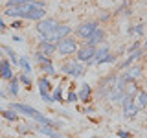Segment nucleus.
<instances>
[{
	"label": "nucleus",
	"instance_id": "nucleus-14",
	"mask_svg": "<svg viewBox=\"0 0 147 138\" xmlns=\"http://www.w3.org/2000/svg\"><path fill=\"white\" fill-rule=\"evenodd\" d=\"M76 66H77V61L76 59H70V61H64L63 64H61V70L63 74H66V76H70V77H74V72H76Z\"/></svg>",
	"mask_w": 147,
	"mask_h": 138
},
{
	"label": "nucleus",
	"instance_id": "nucleus-39",
	"mask_svg": "<svg viewBox=\"0 0 147 138\" xmlns=\"http://www.w3.org/2000/svg\"><path fill=\"white\" fill-rule=\"evenodd\" d=\"M0 138H4V136H0Z\"/></svg>",
	"mask_w": 147,
	"mask_h": 138
},
{
	"label": "nucleus",
	"instance_id": "nucleus-37",
	"mask_svg": "<svg viewBox=\"0 0 147 138\" xmlns=\"http://www.w3.org/2000/svg\"><path fill=\"white\" fill-rule=\"evenodd\" d=\"M0 98H6V92L4 90H0Z\"/></svg>",
	"mask_w": 147,
	"mask_h": 138
},
{
	"label": "nucleus",
	"instance_id": "nucleus-27",
	"mask_svg": "<svg viewBox=\"0 0 147 138\" xmlns=\"http://www.w3.org/2000/svg\"><path fill=\"white\" fill-rule=\"evenodd\" d=\"M132 33H136L138 37H144V24L138 22L136 26H132Z\"/></svg>",
	"mask_w": 147,
	"mask_h": 138
},
{
	"label": "nucleus",
	"instance_id": "nucleus-15",
	"mask_svg": "<svg viewBox=\"0 0 147 138\" xmlns=\"http://www.w3.org/2000/svg\"><path fill=\"white\" fill-rule=\"evenodd\" d=\"M138 90H140V81H134V79L125 83V87H123V92H125L127 96H132V98L138 94Z\"/></svg>",
	"mask_w": 147,
	"mask_h": 138
},
{
	"label": "nucleus",
	"instance_id": "nucleus-7",
	"mask_svg": "<svg viewBox=\"0 0 147 138\" xmlns=\"http://www.w3.org/2000/svg\"><path fill=\"white\" fill-rule=\"evenodd\" d=\"M30 127L35 129V131H39L40 135L50 136V138H63V135L59 131H55V129H52V127H46V125H40V123H30Z\"/></svg>",
	"mask_w": 147,
	"mask_h": 138
},
{
	"label": "nucleus",
	"instance_id": "nucleus-36",
	"mask_svg": "<svg viewBox=\"0 0 147 138\" xmlns=\"http://www.w3.org/2000/svg\"><path fill=\"white\" fill-rule=\"evenodd\" d=\"M11 39H13V41H17V43H20V41H22V37H20V35H13Z\"/></svg>",
	"mask_w": 147,
	"mask_h": 138
},
{
	"label": "nucleus",
	"instance_id": "nucleus-6",
	"mask_svg": "<svg viewBox=\"0 0 147 138\" xmlns=\"http://www.w3.org/2000/svg\"><path fill=\"white\" fill-rule=\"evenodd\" d=\"M105 37H107V33H105V30H101V28H98V30L92 33L88 39L81 41V46H92V48H98L99 44H105Z\"/></svg>",
	"mask_w": 147,
	"mask_h": 138
},
{
	"label": "nucleus",
	"instance_id": "nucleus-29",
	"mask_svg": "<svg viewBox=\"0 0 147 138\" xmlns=\"http://www.w3.org/2000/svg\"><path fill=\"white\" fill-rule=\"evenodd\" d=\"M66 101H68V103H76V101H79V99H77V92H74V89H72L70 92H68V98H66Z\"/></svg>",
	"mask_w": 147,
	"mask_h": 138
},
{
	"label": "nucleus",
	"instance_id": "nucleus-35",
	"mask_svg": "<svg viewBox=\"0 0 147 138\" xmlns=\"http://www.w3.org/2000/svg\"><path fill=\"white\" fill-rule=\"evenodd\" d=\"M6 28H7V26H6V22H4V18L0 17V33H4V31H6Z\"/></svg>",
	"mask_w": 147,
	"mask_h": 138
},
{
	"label": "nucleus",
	"instance_id": "nucleus-34",
	"mask_svg": "<svg viewBox=\"0 0 147 138\" xmlns=\"http://www.w3.org/2000/svg\"><path fill=\"white\" fill-rule=\"evenodd\" d=\"M107 20H110V13H103V15L99 17L98 22H107Z\"/></svg>",
	"mask_w": 147,
	"mask_h": 138
},
{
	"label": "nucleus",
	"instance_id": "nucleus-40",
	"mask_svg": "<svg viewBox=\"0 0 147 138\" xmlns=\"http://www.w3.org/2000/svg\"><path fill=\"white\" fill-rule=\"evenodd\" d=\"M99 138H101V136H99Z\"/></svg>",
	"mask_w": 147,
	"mask_h": 138
},
{
	"label": "nucleus",
	"instance_id": "nucleus-1",
	"mask_svg": "<svg viewBox=\"0 0 147 138\" xmlns=\"http://www.w3.org/2000/svg\"><path fill=\"white\" fill-rule=\"evenodd\" d=\"M57 50H55V53L63 55V57H68V55H74L77 52V48H79V44H77V39H74V37H64V39H61L57 44Z\"/></svg>",
	"mask_w": 147,
	"mask_h": 138
},
{
	"label": "nucleus",
	"instance_id": "nucleus-4",
	"mask_svg": "<svg viewBox=\"0 0 147 138\" xmlns=\"http://www.w3.org/2000/svg\"><path fill=\"white\" fill-rule=\"evenodd\" d=\"M61 22L57 20V18H53V17H44L42 20H39L37 22V31H39L40 35H46V33H52V31L57 28Z\"/></svg>",
	"mask_w": 147,
	"mask_h": 138
},
{
	"label": "nucleus",
	"instance_id": "nucleus-33",
	"mask_svg": "<svg viewBox=\"0 0 147 138\" xmlns=\"http://www.w3.org/2000/svg\"><path fill=\"white\" fill-rule=\"evenodd\" d=\"M132 135L131 133H127V131H118V138H131Z\"/></svg>",
	"mask_w": 147,
	"mask_h": 138
},
{
	"label": "nucleus",
	"instance_id": "nucleus-9",
	"mask_svg": "<svg viewBox=\"0 0 147 138\" xmlns=\"http://www.w3.org/2000/svg\"><path fill=\"white\" fill-rule=\"evenodd\" d=\"M127 74L131 79H134V81H140L142 79V76H144V64L142 63H138V64H132V66H129L127 70H123Z\"/></svg>",
	"mask_w": 147,
	"mask_h": 138
},
{
	"label": "nucleus",
	"instance_id": "nucleus-22",
	"mask_svg": "<svg viewBox=\"0 0 147 138\" xmlns=\"http://www.w3.org/2000/svg\"><path fill=\"white\" fill-rule=\"evenodd\" d=\"M35 61L39 64H53L52 63V57H48V55L40 53V52H35Z\"/></svg>",
	"mask_w": 147,
	"mask_h": 138
},
{
	"label": "nucleus",
	"instance_id": "nucleus-3",
	"mask_svg": "<svg viewBox=\"0 0 147 138\" xmlns=\"http://www.w3.org/2000/svg\"><path fill=\"white\" fill-rule=\"evenodd\" d=\"M31 11V6L30 2L28 4H20V6H6L4 9V15L6 17H13V18H26V15Z\"/></svg>",
	"mask_w": 147,
	"mask_h": 138
},
{
	"label": "nucleus",
	"instance_id": "nucleus-31",
	"mask_svg": "<svg viewBox=\"0 0 147 138\" xmlns=\"http://www.w3.org/2000/svg\"><path fill=\"white\" fill-rule=\"evenodd\" d=\"M40 98H42V101H46V103H53L52 96H50V92H40Z\"/></svg>",
	"mask_w": 147,
	"mask_h": 138
},
{
	"label": "nucleus",
	"instance_id": "nucleus-8",
	"mask_svg": "<svg viewBox=\"0 0 147 138\" xmlns=\"http://www.w3.org/2000/svg\"><path fill=\"white\" fill-rule=\"evenodd\" d=\"M0 79H4V81L13 79V70H11L9 59H0Z\"/></svg>",
	"mask_w": 147,
	"mask_h": 138
},
{
	"label": "nucleus",
	"instance_id": "nucleus-11",
	"mask_svg": "<svg viewBox=\"0 0 147 138\" xmlns=\"http://www.w3.org/2000/svg\"><path fill=\"white\" fill-rule=\"evenodd\" d=\"M55 50H57V46H55L53 43H46V41H42V43H39L35 52H40V53L48 55V57H52V55L55 53Z\"/></svg>",
	"mask_w": 147,
	"mask_h": 138
},
{
	"label": "nucleus",
	"instance_id": "nucleus-26",
	"mask_svg": "<svg viewBox=\"0 0 147 138\" xmlns=\"http://www.w3.org/2000/svg\"><path fill=\"white\" fill-rule=\"evenodd\" d=\"M116 59H118V53H112L110 52L107 57L103 59V61H101V64H110V63H116Z\"/></svg>",
	"mask_w": 147,
	"mask_h": 138
},
{
	"label": "nucleus",
	"instance_id": "nucleus-19",
	"mask_svg": "<svg viewBox=\"0 0 147 138\" xmlns=\"http://www.w3.org/2000/svg\"><path fill=\"white\" fill-rule=\"evenodd\" d=\"M0 116H4L7 122H18V114L11 109H0Z\"/></svg>",
	"mask_w": 147,
	"mask_h": 138
},
{
	"label": "nucleus",
	"instance_id": "nucleus-18",
	"mask_svg": "<svg viewBox=\"0 0 147 138\" xmlns=\"http://www.w3.org/2000/svg\"><path fill=\"white\" fill-rule=\"evenodd\" d=\"M134 98H138V105H136L138 110H144V109L147 107V92H145L144 89H140Z\"/></svg>",
	"mask_w": 147,
	"mask_h": 138
},
{
	"label": "nucleus",
	"instance_id": "nucleus-20",
	"mask_svg": "<svg viewBox=\"0 0 147 138\" xmlns=\"http://www.w3.org/2000/svg\"><path fill=\"white\" fill-rule=\"evenodd\" d=\"M39 66H40V72L44 74V77H48V76H52V77H57V72H55L53 64H39Z\"/></svg>",
	"mask_w": 147,
	"mask_h": 138
},
{
	"label": "nucleus",
	"instance_id": "nucleus-10",
	"mask_svg": "<svg viewBox=\"0 0 147 138\" xmlns=\"http://www.w3.org/2000/svg\"><path fill=\"white\" fill-rule=\"evenodd\" d=\"M72 33V28L68 26V24H59L57 28L53 30V37H55V44L59 43L61 39H64V37H68Z\"/></svg>",
	"mask_w": 147,
	"mask_h": 138
},
{
	"label": "nucleus",
	"instance_id": "nucleus-24",
	"mask_svg": "<svg viewBox=\"0 0 147 138\" xmlns=\"http://www.w3.org/2000/svg\"><path fill=\"white\" fill-rule=\"evenodd\" d=\"M17 79H18V83H22V85H26L28 89H31V77H30V74H18L17 76Z\"/></svg>",
	"mask_w": 147,
	"mask_h": 138
},
{
	"label": "nucleus",
	"instance_id": "nucleus-30",
	"mask_svg": "<svg viewBox=\"0 0 147 138\" xmlns=\"http://www.w3.org/2000/svg\"><path fill=\"white\" fill-rule=\"evenodd\" d=\"M138 48H142V41H134V43H132L131 46H129L127 50H129V53H132V52H136Z\"/></svg>",
	"mask_w": 147,
	"mask_h": 138
},
{
	"label": "nucleus",
	"instance_id": "nucleus-25",
	"mask_svg": "<svg viewBox=\"0 0 147 138\" xmlns=\"http://www.w3.org/2000/svg\"><path fill=\"white\" fill-rule=\"evenodd\" d=\"M50 96H52L53 101H59V103H61V101H64V98H63V89H61V87H59V89H55L53 92H50Z\"/></svg>",
	"mask_w": 147,
	"mask_h": 138
},
{
	"label": "nucleus",
	"instance_id": "nucleus-5",
	"mask_svg": "<svg viewBox=\"0 0 147 138\" xmlns=\"http://www.w3.org/2000/svg\"><path fill=\"white\" fill-rule=\"evenodd\" d=\"M119 105H121V109H123V116H125V118H134L136 114L140 112L132 96H127L125 94V96H123V99L119 101Z\"/></svg>",
	"mask_w": 147,
	"mask_h": 138
},
{
	"label": "nucleus",
	"instance_id": "nucleus-16",
	"mask_svg": "<svg viewBox=\"0 0 147 138\" xmlns=\"http://www.w3.org/2000/svg\"><path fill=\"white\" fill-rule=\"evenodd\" d=\"M18 87H20V83H18L17 79V76H13V79H9L7 81V94L9 96H18Z\"/></svg>",
	"mask_w": 147,
	"mask_h": 138
},
{
	"label": "nucleus",
	"instance_id": "nucleus-13",
	"mask_svg": "<svg viewBox=\"0 0 147 138\" xmlns=\"http://www.w3.org/2000/svg\"><path fill=\"white\" fill-rule=\"evenodd\" d=\"M92 87H88L86 83H83L81 85V90L77 92V99H81V101H85V103H88V101L92 99Z\"/></svg>",
	"mask_w": 147,
	"mask_h": 138
},
{
	"label": "nucleus",
	"instance_id": "nucleus-32",
	"mask_svg": "<svg viewBox=\"0 0 147 138\" xmlns=\"http://www.w3.org/2000/svg\"><path fill=\"white\" fill-rule=\"evenodd\" d=\"M9 26H11L13 30H18V28H22V26H24V22H22L20 18H17V20H13V22H11Z\"/></svg>",
	"mask_w": 147,
	"mask_h": 138
},
{
	"label": "nucleus",
	"instance_id": "nucleus-28",
	"mask_svg": "<svg viewBox=\"0 0 147 138\" xmlns=\"http://www.w3.org/2000/svg\"><path fill=\"white\" fill-rule=\"evenodd\" d=\"M17 131L20 133V135H26V133L31 131V127H30V123H20V125L17 127Z\"/></svg>",
	"mask_w": 147,
	"mask_h": 138
},
{
	"label": "nucleus",
	"instance_id": "nucleus-23",
	"mask_svg": "<svg viewBox=\"0 0 147 138\" xmlns=\"http://www.w3.org/2000/svg\"><path fill=\"white\" fill-rule=\"evenodd\" d=\"M18 66L22 68L24 74H31V64H30V61H28V57H20V59H18Z\"/></svg>",
	"mask_w": 147,
	"mask_h": 138
},
{
	"label": "nucleus",
	"instance_id": "nucleus-17",
	"mask_svg": "<svg viewBox=\"0 0 147 138\" xmlns=\"http://www.w3.org/2000/svg\"><path fill=\"white\" fill-rule=\"evenodd\" d=\"M0 50L7 53V57H9V63H11V64H15V66H18V57H17L15 50H13V48H9V46H4V44H0Z\"/></svg>",
	"mask_w": 147,
	"mask_h": 138
},
{
	"label": "nucleus",
	"instance_id": "nucleus-38",
	"mask_svg": "<svg viewBox=\"0 0 147 138\" xmlns=\"http://www.w3.org/2000/svg\"><path fill=\"white\" fill-rule=\"evenodd\" d=\"M11 138H20V136H11Z\"/></svg>",
	"mask_w": 147,
	"mask_h": 138
},
{
	"label": "nucleus",
	"instance_id": "nucleus-21",
	"mask_svg": "<svg viewBox=\"0 0 147 138\" xmlns=\"http://www.w3.org/2000/svg\"><path fill=\"white\" fill-rule=\"evenodd\" d=\"M39 92H52V83L48 77H40L39 79Z\"/></svg>",
	"mask_w": 147,
	"mask_h": 138
},
{
	"label": "nucleus",
	"instance_id": "nucleus-2",
	"mask_svg": "<svg viewBox=\"0 0 147 138\" xmlns=\"http://www.w3.org/2000/svg\"><path fill=\"white\" fill-rule=\"evenodd\" d=\"M98 28H99L98 20H85V22H81V24L76 28V37L79 41H85V39H88Z\"/></svg>",
	"mask_w": 147,
	"mask_h": 138
},
{
	"label": "nucleus",
	"instance_id": "nucleus-12",
	"mask_svg": "<svg viewBox=\"0 0 147 138\" xmlns=\"http://www.w3.org/2000/svg\"><path fill=\"white\" fill-rule=\"evenodd\" d=\"M46 17V7H39V9H31L30 13L26 15V20H31V22H39Z\"/></svg>",
	"mask_w": 147,
	"mask_h": 138
}]
</instances>
